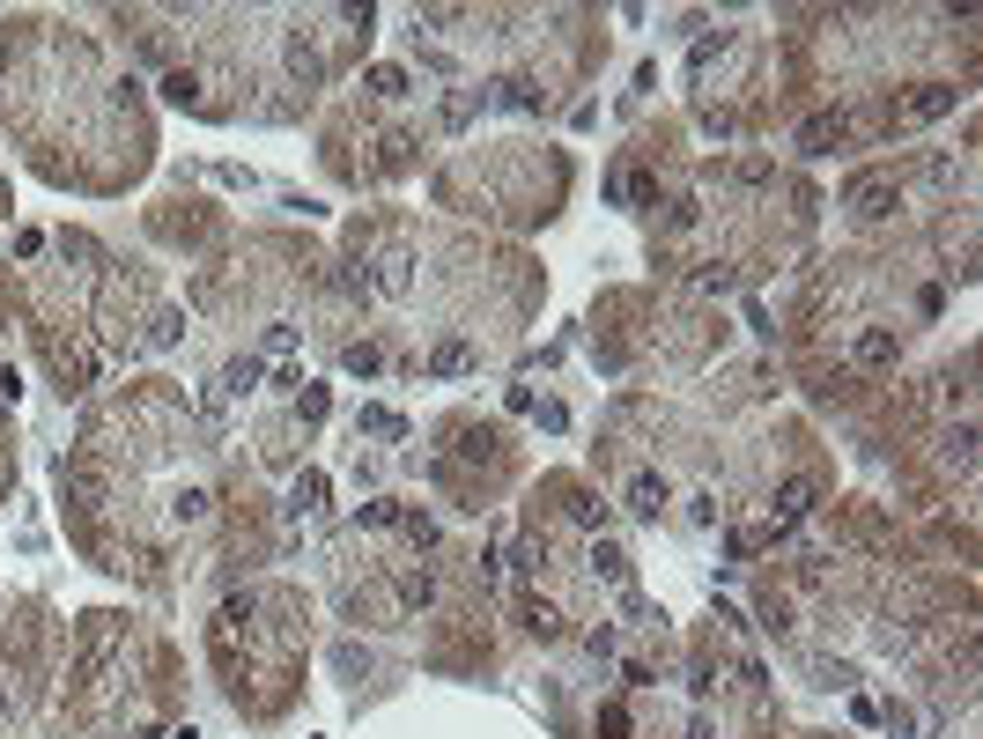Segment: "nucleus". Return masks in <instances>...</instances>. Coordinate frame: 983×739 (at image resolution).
Instances as JSON below:
<instances>
[{"label":"nucleus","instance_id":"1","mask_svg":"<svg viewBox=\"0 0 983 739\" xmlns=\"http://www.w3.org/2000/svg\"><path fill=\"white\" fill-rule=\"evenodd\" d=\"M119 629H126L119 614H89V621H82V651H74V680H89V673L104 666V658H111V643H119Z\"/></svg>","mask_w":983,"mask_h":739},{"label":"nucleus","instance_id":"2","mask_svg":"<svg viewBox=\"0 0 983 739\" xmlns=\"http://www.w3.org/2000/svg\"><path fill=\"white\" fill-rule=\"evenodd\" d=\"M954 97H961L954 82H924V89H910V97L895 104V126H924V119H939V111H954Z\"/></svg>","mask_w":983,"mask_h":739},{"label":"nucleus","instance_id":"3","mask_svg":"<svg viewBox=\"0 0 983 739\" xmlns=\"http://www.w3.org/2000/svg\"><path fill=\"white\" fill-rule=\"evenodd\" d=\"M814 503H821V488L806 481V473H799V481H784V488H777V503H769V533H784V525L814 518Z\"/></svg>","mask_w":983,"mask_h":739},{"label":"nucleus","instance_id":"4","mask_svg":"<svg viewBox=\"0 0 983 739\" xmlns=\"http://www.w3.org/2000/svg\"><path fill=\"white\" fill-rule=\"evenodd\" d=\"M850 207H858L865 222L873 215H887V207H895V178H880V170H865V178H850V193H843Z\"/></svg>","mask_w":983,"mask_h":739},{"label":"nucleus","instance_id":"5","mask_svg":"<svg viewBox=\"0 0 983 739\" xmlns=\"http://www.w3.org/2000/svg\"><path fill=\"white\" fill-rule=\"evenodd\" d=\"M799 141H806V148H814V156H828V148H836V141H850V111H821V119H814V126H806V134H799Z\"/></svg>","mask_w":983,"mask_h":739},{"label":"nucleus","instance_id":"6","mask_svg":"<svg viewBox=\"0 0 983 739\" xmlns=\"http://www.w3.org/2000/svg\"><path fill=\"white\" fill-rule=\"evenodd\" d=\"M318 503H326V473H311V466H304V473L289 481V518H311Z\"/></svg>","mask_w":983,"mask_h":739},{"label":"nucleus","instance_id":"7","mask_svg":"<svg viewBox=\"0 0 983 739\" xmlns=\"http://www.w3.org/2000/svg\"><path fill=\"white\" fill-rule=\"evenodd\" d=\"M592 577H607L614 592H629V555H621L614 540H599V547H592Z\"/></svg>","mask_w":983,"mask_h":739},{"label":"nucleus","instance_id":"8","mask_svg":"<svg viewBox=\"0 0 983 739\" xmlns=\"http://www.w3.org/2000/svg\"><path fill=\"white\" fill-rule=\"evenodd\" d=\"M474 363H481V355L466 348V340H444V348L429 355V377H459V370H474Z\"/></svg>","mask_w":983,"mask_h":739},{"label":"nucleus","instance_id":"9","mask_svg":"<svg viewBox=\"0 0 983 739\" xmlns=\"http://www.w3.org/2000/svg\"><path fill=\"white\" fill-rule=\"evenodd\" d=\"M629 510L658 518V510H666V481H658V473H636V481H629Z\"/></svg>","mask_w":983,"mask_h":739},{"label":"nucleus","instance_id":"10","mask_svg":"<svg viewBox=\"0 0 983 739\" xmlns=\"http://www.w3.org/2000/svg\"><path fill=\"white\" fill-rule=\"evenodd\" d=\"M355 437H407V422L392 407H363V414H355Z\"/></svg>","mask_w":983,"mask_h":739},{"label":"nucleus","instance_id":"11","mask_svg":"<svg viewBox=\"0 0 983 739\" xmlns=\"http://www.w3.org/2000/svg\"><path fill=\"white\" fill-rule=\"evenodd\" d=\"M858 363H865V370L895 363V333H858Z\"/></svg>","mask_w":983,"mask_h":739},{"label":"nucleus","instance_id":"12","mask_svg":"<svg viewBox=\"0 0 983 739\" xmlns=\"http://www.w3.org/2000/svg\"><path fill=\"white\" fill-rule=\"evenodd\" d=\"M525 629H533V636L547 643V636H562V614H555L547 599H525Z\"/></svg>","mask_w":983,"mask_h":739},{"label":"nucleus","instance_id":"13","mask_svg":"<svg viewBox=\"0 0 983 739\" xmlns=\"http://www.w3.org/2000/svg\"><path fill=\"white\" fill-rule=\"evenodd\" d=\"M429 599H437V577H429V570H407V577H400V606H429Z\"/></svg>","mask_w":983,"mask_h":739},{"label":"nucleus","instance_id":"14","mask_svg":"<svg viewBox=\"0 0 983 739\" xmlns=\"http://www.w3.org/2000/svg\"><path fill=\"white\" fill-rule=\"evenodd\" d=\"M178 333H185V311H156V326H148V348H170Z\"/></svg>","mask_w":983,"mask_h":739},{"label":"nucleus","instance_id":"15","mask_svg":"<svg viewBox=\"0 0 983 739\" xmlns=\"http://www.w3.org/2000/svg\"><path fill=\"white\" fill-rule=\"evenodd\" d=\"M370 89L377 97H407V67H370Z\"/></svg>","mask_w":983,"mask_h":739},{"label":"nucleus","instance_id":"16","mask_svg":"<svg viewBox=\"0 0 983 739\" xmlns=\"http://www.w3.org/2000/svg\"><path fill=\"white\" fill-rule=\"evenodd\" d=\"M193 89H200V74H185V67L163 74V97H170V104H193Z\"/></svg>","mask_w":983,"mask_h":739},{"label":"nucleus","instance_id":"17","mask_svg":"<svg viewBox=\"0 0 983 739\" xmlns=\"http://www.w3.org/2000/svg\"><path fill=\"white\" fill-rule=\"evenodd\" d=\"M584 651H592V658H607V651H614V621H599V629L584 636Z\"/></svg>","mask_w":983,"mask_h":739},{"label":"nucleus","instance_id":"18","mask_svg":"<svg viewBox=\"0 0 983 739\" xmlns=\"http://www.w3.org/2000/svg\"><path fill=\"white\" fill-rule=\"evenodd\" d=\"M887 732H895V739H910V732H917V717L902 710V703H887Z\"/></svg>","mask_w":983,"mask_h":739},{"label":"nucleus","instance_id":"19","mask_svg":"<svg viewBox=\"0 0 983 739\" xmlns=\"http://www.w3.org/2000/svg\"><path fill=\"white\" fill-rule=\"evenodd\" d=\"M252 385H259V363H252V355H244V363L230 370V392H252Z\"/></svg>","mask_w":983,"mask_h":739},{"label":"nucleus","instance_id":"20","mask_svg":"<svg viewBox=\"0 0 983 739\" xmlns=\"http://www.w3.org/2000/svg\"><path fill=\"white\" fill-rule=\"evenodd\" d=\"M0 710H8V688H0Z\"/></svg>","mask_w":983,"mask_h":739}]
</instances>
